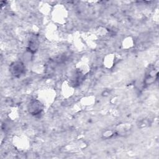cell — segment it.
Wrapping results in <instances>:
<instances>
[{"label": "cell", "mask_w": 159, "mask_h": 159, "mask_svg": "<svg viewBox=\"0 0 159 159\" xmlns=\"http://www.w3.org/2000/svg\"><path fill=\"white\" fill-rule=\"evenodd\" d=\"M9 70L13 76L19 77L24 73L25 66L21 61H15L10 65Z\"/></svg>", "instance_id": "6da1fadb"}, {"label": "cell", "mask_w": 159, "mask_h": 159, "mask_svg": "<svg viewBox=\"0 0 159 159\" xmlns=\"http://www.w3.org/2000/svg\"><path fill=\"white\" fill-rule=\"evenodd\" d=\"M29 112L32 115H38L40 114L42 111V105L37 100L33 101L30 102L28 107Z\"/></svg>", "instance_id": "7a4b0ae2"}, {"label": "cell", "mask_w": 159, "mask_h": 159, "mask_svg": "<svg viewBox=\"0 0 159 159\" xmlns=\"http://www.w3.org/2000/svg\"><path fill=\"white\" fill-rule=\"evenodd\" d=\"M37 47H38L37 42L36 39L33 38L30 40L29 45V50L32 51L34 52H35V50L37 49Z\"/></svg>", "instance_id": "3957f363"}]
</instances>
